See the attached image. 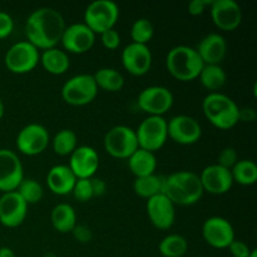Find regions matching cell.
Returning <instances> with one entry per match:
<instances>
[{"label": "cell", "mask_w": 257, "mask_h": 257, "mask_svg": "<svg viewBox=\"0 0 257 257\" xmlns=\"http://www.w3.org/2000/svg\"><path fill=\"white\" fill-rule=\"evenodd\" d=\"M64 17L57 9L50 7H42L33 10L25 22L27 40L39 50L49 49L60 44L64 32Z\"/></svg>", "instance_id": "cell-1"}, {"label": "cell", "mask_w": 257, "mask_h": 257, "mask_svg": "<svg viewBox=\"0 0 257 257\" xmlns=\"http://www.w3.org/2000/svg\"><path fill=\"white\" fill-rule=\"evenodd\" d=\"M162 193L175 206H192L202 198L205 192L197 173L192 171H177L163 177Z\"/></svg>", "instance_id": "cell-2"}, {"label": "cell", "mask_w": 257, "mask_h": 257, "mask_svg": "<svg viewBox=\"0 0 257 257\" xmlns=\"http://www.w3.org/2000/svg\"><path fill=\"white\" fill-rule=\"evenodd\" d=\"M202 112L208 122L218 130H231L240 122V107L221 92L208 93L202 100Z\"/></svg>", "instance_id": "cell-3"}, {"label": "cell", "mask_w": 257, "mask_h": 257, "mask_svg": "<svg viewBox=\"0 0 257 257\" xmlns=\"http://www.w3.org/2000/svg\"><path fill=\"white\" fill-rule=\"evenodd\" d=\"M196 48L190 45H176L171 48L166 57V67L173 78L181 82L195 80L203 68Z\"/></svg>", "instance_id": "cell-4"}, {"label": "cell", "mask_w": 257, "mask_h": 257, "mask_svg": "<svg viewBox=\"0 0 257 257\" xmlns=\"http://www.w3.org/2000/svg\"><path fill=\"white\" fill-rule=\"evenodd\" d=\"M119 19V7L113 0H94L84 10V24L97 34L113 29Z\"/></svg>", "instance_id": "cell-5"}, {"label": "cell", "mask_w": 257, "mask_h": 257, "mask_svg": "<svg viewBox=\"0 0 257 257\" xmlns=\"http://www.w3.org/2000/svg\"><path fill=\"white\" fill-rule=\"evenodd\" d=\"M98 87L93 74L80 73L65 80L60 89L63 100L70 105L82 107L92 103L98 94Z\"/></svg>", "instance_id": "cell-6"}, {"label": "cell", "mask_w": 257, "mask_h": 257, "mask_svg": "<svg viewBox=\"0 0 257 257\" xmlns=\"http://www.w3.org/2000/svg\"><path fill=\"white\" fill-rule=\"evenodd\" d=\"M103 146L108 155L118 160H127L140 148L136 131L124 124L114 125L108 130L103 138Z\"/></svg>", "instance_id": "cell-7"}, {"label": "cell", "mask_w": 257, "mask_h": 257, "mask_svg": "<svg viewBox=\"0 0 257 257\" xmlns=\"http://www.w3.org/2000/svg\"><path fill=\"white\" fill-rule=\"evenodd\" d=\"M40 50L28 40L14 43L4 57L5 67L14 74L29 73L39 64Z\"/></svg>", "instance_id": "cell-8"}, {"label": "cell", "mask_w": 257, "mask_h": 257, "mask_svg": "<svg viewBox=\"0 0 257 257\" xmlns=\"http://www.w3.org/2000/svg\"><path fill=\"white\" fill-rule=\"evenodd\" d=\"M136 131L138 147L155 153L167 142V120L165 117L147 115Z\"/></svg>", "instance_id": "cell-9"}, {"label": "cell", "mask_w": 257, "mask_h": 257, "mask_svg": "<svg viewBox=\"0 0 257 257\" xmlns=\"http://www.w3.org/2000/svg\"><path fill=\"white\" fill-rule=\"evenodd\" d=\"M175 97L173 93L163 85H150L140 92L137 104L141 110L148 115L163 117L172 108Z\"/></svg>", "instance_id": "cell-10"}, {"label": "cell", "mask_w": 257, "mask_h": 257, "mask_svg": "<svg viewBox=\"0 0 257 257\" xmlns=\"http://www.w3.org/2000/svg\"><path fill=\"white\" fill-rule=\"evenodd\" d=\"M15 145L25 156H38L50 145L49 131L39 123H29L18 132Z\"/></svg>", "instance_id": "cell-11"}, {"label": "cell", "mask_w": 257, "mask_h": 257, "mask_svg": "<svg viewBox=\"0 0 257 257\" xmlns=\"http://www.w3.org/2000/svg\"><path fill=\"white\" fill-rule=\"evenodd\" d=\"M167 135L178 145H195L202 136V127L191 115L177 114L167 120Z\"/></svg>", "instance_id": "cell-12"}, {"label": "cell", "mask_w": 257, "mask_h": 257, "mask_svg": "<svg viewBox=\"0 0 257 257\" xmlns=\"http://www.w3.org/2000/svg\"><path fill=\"white\" fill-rule=\"evenodd\" d=\"M24 178V168L19 156L9 148L0 150V191H15Z\"/></svg>", "instance_id": "cell-13"}, {"label": "cell", "mask_w": 257, "mask_h": 257, "mask_svg": "<svg viewBox=\"0 0 257 257\" xmlns=\"http://www.w3.org/2000/svg\"><path fill=\"white\" fill-rule=\"evenodd\" d=\"M202 237L211 247L227 248L236 238L232 223L221 216L208 217L202 225Z\"/></svg>", "instance_id": "cell-14"}, {"label": "cell", "mask_w": 257, "mask_h": 257, "mask_svg": "<svg viewBox=\"0 0 257 257\" xmlns=\"http://www.w3.org/2000/svg\"><path fill=\"white\" fill-rule=\"evenodd\" d=\"M152 52L146 44L132 43L125 45L120 54L123 68L135 77H142L150 72L152 67Z\"/></svg>", "instance_id": "cell-15"}, {"label": "cell", "mask_w": 257, "mask_h": 257, "mask_svg": "<svg viewBox=\"0 0 257 257\" xmlns=\"http://www.w3.org/2000/svg\"><path fill=\"white\" fill-rule=\"evenodd\" d=\"M210 14L213 24L225 32L237 29L242 22V9L235 0H211Z\"/></svg>", "instance_id": "cell-16"}, {"label": "cell", "mask_w": 257, "mask_h": 257, "mask_svg": "<svg viewBox=\"0 0 257 257\" xmlns=\"http://www.w3.org/2000/svg\"><path fill=\"white\" fill-rule=\"evenodd\" d=\"M95 43V34L84 23L67 25L63 32L60 44L63 50L73 54H83L92 49Z\"/></svg>", "instance_id": "cell-17"}, {"label": "cell", "mask_w": 257, "mask_h": 257, "mask_svg": "<svg viewBox=\"0 0 257 257\" xmlns=\"http://www.w3.org/2000/svg\"><path fill=\"white\" fill-rule=\"evenodd\" d=\"M151 223L158 230H170L176 221V206L163 193L153 196L146 203Z\"/></svg>", "instance_id": "cell-18"}, {"label": "cell", "mask_w": 257, "mask_h": 257, "mask_svg": "<svg viewBox=\"0 0 257 257\" xmlns=\"http://www.w3.org/2000/svg\"><path fill=\"white\" fill-rule=\"evenodd\" d=\"M28 207L17 191L3 193L0 196V223L8 228L18 227L27 218Z\"/></svg>", "instance_id": "cell-19"}, {"label": "cell", "mask_w": 257, "mask_h": 257, "mask_svg": "<svg viewBox=\"0 0 257 257\" xmlns=\"http://www.w3.org/2000/svg\"><path fill=\"white\" fill-rule=\"evenodd\" d=\"M198 177H200L203 192H207L210 195H225L233 186L231 170H227L217 163L203 168Z\"/></svg>", "instance_id": "cell-20"}, {"label": "cell", "mask_w": 257, "mask_h": 257, "mask_svg": "<svg viewBox=\"0 0 257 257\" xmlns=\"http://www.w3.org/2000/svg\"><path fill=\"white\" fill-rule=\"evenodd\" d=\"M68 167L78 178H92L99 168V155L90 146H78L69 156Z\"/></svg>", "instance_id": "cell-21"}, {"label": "cell", "mask_w": 257, "mask_h": 257, "mask_svg": "<svg viewBox=\"0 0 257 257\" xmlns=\"http://www.w3.org/2000/svg\"><path fill=\"white\" fill-rule=\"evenodd\" d=\"M196 50L203 64H221L227 54V42L220 33H210L200 40Z\"/></svg>", "instance_id": "cell-22"}, {"label": "cell", "mask_w": 257, "mask_h": 257, "mask_svg": "<svg viewBox=\"0 0 257 257\" xmlns=\"http://www.w3.org/2000/svg\"><path fill=\"white\" fill-rule=\"evenodd\" d=\"M77 177L73 175L68 165H55L48 171L47 186L52 193L65 196L72 193Z\"/></svg>", "instance_id": "cell-23"}, {"label": "cell", "mask_w": 257, "mask_h": 257, "mask_svg": "<svg viewBox=\"0 0 257 257\" xmlns=\"http://www.w3.org/2000/svg\"><path fill=\"white\" fill-rule=\"evenodd\" d=\"M39 63L48 73L54 75H62L67 73L70 67V58L62 48H49L40 53Z\"/></svg>", "instance_id": "cell-24"}, {"label": "cell", "mask_w": 257, "mask_h": 257, "mask_svg": "<svg viewBox=\"0 0 257 257\" xmlns=\"http://www.w3.org/2000/svg\"><path fill=\"white\" fill-rule=\"evenodd\" d=\"M128 168L135 177H145L156 173L157 170V158L153 152L138 148L127 158Z\"/></svg>", "instance_id": "cell-25"}, {"label": "cell", "mask_w": 257, "mask_h": 257, "mask_svg": "<svg viewBox=\"0 0 257 257\" xmlns=\"http://www.w3.org/2000/svg\"><path fill=\"white\" fill-rule=\"evenodd\" d=\"M50 222L58 232L70 233L78 223L77 212L69 203H58L53 207L50 213Z\"/></svg>", "instance_id": "cell-26"}, {"label": "cell", "mask_w": 257, "mask_h": 257, "mask_svg": "<svg viewBox=\"0 0 257 257\" xmlns=\"http://www.w3.org/2000/svg\"><path fill=\"white\" fill-rule=\"evenodd\" d=\"M197 78L210 93L218 92L227 83V74L220 64H205Z\"/></svg>", "instance_id": "cell-27"}, {"label": "cell", "mask_w": 257, "mask_h": 257, "mask_svg": "<svg viewBox=\"0 0 257 257\" xmlns=\"http://www.w3.org/2000/svg\"><path fill=\"white\" fill-rule=\"evenodd\" d=\"M93 78L98 89L107 90V92H119L125 83L122 73L114 68H99L93 74Z\"/></svg>", "instance_id": "cell-28"}, {"label": "cell", "mask_w": 257, "mask_h": 257, "mask_svg": "<svg viewBox=\"0 0 257 257\" xmlns=\"http://www.w3.org/2000/svg\"><path fill=\"white\" fill-rule=\"evenodd\" d=\"M163 177L157 176L156 173L145 177H137L133 182V191L140 197L150 200L153 196L162 193Z\"/></svg>", "instance_id": "cell-29"}, {"label": "cell", "mask_w": 257, "mask_h": 257, "mask_svg": "<svg viewBox=\"0 0 257 257\" xmlns=\"http://www.w3.org/2000/svg\"><path fill=\"white\" fill-rule=\"evenodd\" d=\"M158 250L163 257H183L188 250V242L185 236L170 233L161 240Z\"/></svg>", "instance_id": "cell-30"}, {"label": "cell", "mask_w": 257, "mask_h": 257, "mask_svg": "<svg viewBox=\"0 0 257 257\" xmlns=\"http://www.w3.org/2000/svg\"><path fill=\"white\" fill-rule=\"evenodd\" d=\"M53 151L58 156H70L73 151L78 147L77 133L69 128L58 131L54 137L50 140Z\"/></svg>", "instance_id": "cell-31"}, {"label": "cell", "mask_w": 257, "mask_h": 257, "mask_svg": "<svg viewBox=\"0 0 257 257\" xmlns=\"http://www.w3.org/2000/svg\"><path fill=\"white\" fill-rule=\"evenodd\" d=\"M233 183L241 186H252L257 181V165L252 160H238L231 168Z\"/></svg>", "instance_id": "cell-32"}, {"label": "cell", "mask_w": 257, "mask_h": 257, "mask_svg": "<svg viewBox=\"0 0 257 257\" xmlns=\"http://www.w3.org/2000/svg\"><path fill=\"white\" fill-rule=\"evenodd\" d=\"M15 191L27 202L28 206L40 202L43 198V195H44L43 186L37 180H34V178L24 177Z\"/></svg>", "instance_id": "cell-33"}, {"label": "cell", "mask_w": 257, "mask_h": 257, "mask_svg": "<svg viewBox=\"0 0 257 257\" xmlns=\"http://www.w3.org/2000/svg\"><path fill=\"white\" fill-rule=\"evenodd\" d=\"M155 35V27L153 23L147 18H138L135 20L131 27V39L132 43H137V44H146L148 45V42Z\"/></svg>", "instance_id": "cell-34"}, {"label": "cell", "mask_w": 257, "mask_h": 257, "mask_svg": "<svg viewBox=\"0 0 257 257\" xmlns=\"http://www.w3.org/2000/svg\"><path fill=\"white\" fill-rule=\"evenodd\" d=\"M73 196L79 202H88L94 197L90 178H78L72 191Z\"/></svg>", "instance_id": "cell-35"}, {"label": "cell", "mask_w": 257, "mask_h": 257, "mask_svg": "<svg viewBox=\"0 0 257 257\" xmlns=\"http://www.w3.org/2000/svg\"><path fill=\"white\" fill-rule=\"evenodd\" d=\"M100 43L103 47L108 50H115L120 45V35L115 30V28L109 30H105L102 34H99Z\"/></svg>", "instance_id": "cell-36"}, {"label": "cell", "mask_w": 257, "mask_h": 257, "mask_svg": "<svg viewBox=\"0 0 257 257\" xmlns=\"http://www.w3.org/2000/svg\"><path fill=\"white\" fill-rule=\"evenodd\" d=\"M238 161V155L236 152L235 148L232 147H226L223 148L220 152L217 157V165L222 166V167L231 170L233 166L236 165V162Z\"/></svg>", "instance_id": "cell-37"}, {"label": "cell", "mask_w": 257, "mask_h": 257, "mask_svg": "<svg viewBox=\"0 0 257 257\" xmlns=\"http://www.w3.org/2000/svg\"><path fill=\"white\" fill-rule=\"evenodd\" d=\"M14 30V19L7 12L0 10V39L9 37Z\"/></svg>", "instance_id": "cell-38"}, {"label": "cell", "mask_w": 257, "mask_h": 257, "mask_svg": "<svg viewBox=\"0 0 257 257\" xmlns=\"http://www.w3.org/2000/svg\"><path fill=\"white\" fill-rule=\"evenodd\" d=\"M70 233H72L73 237H74L75 240L80 243L90 242L93 238L92 230H90L88 226L79 225V223H77V225H75V227L73 228V231Z\"/></svg>", "instance_id": "cell-39"}, {"label": "cell", "mask_w": 257, "mask_h": 257, "mask_svg": "<svg viewBox=\"0 0 257 257\" xmlns=\"http://www.w3.org/2000/svg\"><path fill=\"white\" fill-rule=\"evenodd\" d=\"M227 248L233 257H248L251 251H252V248H250L247 243L241 240H236V238L231 242V245Z\"/></svg>", "instance_id": "cell-40"}, {"label": "cell", "mask_w": 257, "mask_h": 257, "mask_svg": "<svg viewBox=\"0 0 257 257\" xmlns=\"http://www.w3.org/2000/svg\"><path fill=\"white\" fill-rule=\"evenodd\" d=\"M211 0H191L187 5V10L191 15H201L205 13L206 7H210Z\"/></svg>", "instance_id": "cell-41"}, {"label": "cell", "mask_w": 257, "mask_h": 257, "mask_svg": "<svg viewBox=\"0 0 257 257\" xmlns=\"http://www.w3.org/2000/svg\"><path fill=\"white\" fill-rule=\"evenodd\" d=\"M90 181H92V188L94 197H100V196H103L107 192V183L102 178L92 177Z\"/></svg>", "instance_id": "cell-42"}, {"label": "cell", "mask_w": 257, "mask_h": 257, "mask_svg": "<svg viewBox=\"0 0 257 257\" xmlns=\"http://www.w3.org/2000/svg\"><path fill=\"white\" fill-rule=\"evenodd\" d=\"M240 122L241 120H245V122H253L256 119V110L253 108H240Z\"/></svg>", "instance_id": "cell-43"}, {"label": "cell", "mask_w": 257, "mask_h": 257, "mask_svg": "<svg viewBox=\"0 0 257 257\" xmlns=\"http://www.w3.org/2000/svg\"><path fill=\"white\" fill-rule=\"evenodd\" d=\"M0 257H17L15 252L10 247H0Z\"/></svg>", "instance_id": "cell-44"}, {"label": "cell", "mask_w": 257, "mask_h": 257, "mask_svg": "<svg viewBox=\"0 0 257 257\" xmlns=\"http://www.w3.org/2000/svg\"><path fill=\"white\" fill-rule=\"evenodd\" d=\"M4 113H5V105H4V102L2 100V98H0V119L4 117Z\"/></svg>", "instance_id": "cell-45"}, {"label": "cell", "mask_w": 257, "mask_h": 257, "mask_svg": "<svg viewBox=\"0 0 257 257\" xmlns=\"http://www.w3.org/2000/svg\"><path fill=\"white\" fill-rule=\"evenodd\" d=\"M248 257H257V250H255V248H252V251H251L250 256Z\"/></svg>", "instance_id": "cell-46"}, {"label": "cell", "mask_w": 257, "mask_h": 257, "mask_svg": "<svg viewBox=\"0 0 257 257\" xmlns=\"http://www.w3.org/2000/svg\"><path fill=\"white\" fill-rule=\"evenodd\" d=\"M200 257H205V256H200Z\"/></svg>", "instance_id": "cell-47"}]
</instances>
